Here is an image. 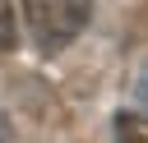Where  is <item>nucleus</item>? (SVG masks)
<instances>
[{"instance_id":"obj_1","label":"nucleus","mask_w":148,"mask_h":143,"mask_svg":"<svg viewBox=\"0 0 148 143\" xmlns=\"http://www.w3.org/2000/svg\"><path fill=\"white\" fill-rule=\"evenodd\" d=\"M23 18H28V32L32 42L56 55L65 51L92 18V0H23Z\"/></svg>"},{"instance_id":"obj_2","label":"nucleus","mask_w":148,"mask_h":143,"mask_svg":"<svg viewBox=\"0 0 148 143\" xmlns=\"http://www.w3.org/2000/svg\"><path fill=\"white\" fill-rule=\"evenodd\" d=\"M116 143H148V115L120 111L116 115Z\"/></svg>"},{"instance_id":"obj_3","label":"nucleus","mask_w":148,"mask_h":143,"mask_svg":"<svg viewBox=\"0 0 148 143\" xmlns=\"http://www.w3.org/2000/svg\"><path fill=\"white\" fill-rule=\"evenodd\" d=\"M18 32H14V0H0V51H14Z\"/></svg>"},{"instance_id":"obj_4","label":"nucleus","mask_w":148,"mask_h":143,"mask_svg":"<svg viewBox=\"0 0 148 143\" xmlns=\"http://www.w3.org/2000/svg\"><path fill=\"white\" fill-rule=\"evenodd\" d=\"M134 97H139V106H148V60H143V69L134 78Z\"/></svg>"},{"instance_id":"obj_5","label":"nucleus","mask_w":148,"mask_h":143,"mask_svg":"<svg viewBox=\"0 0 148 143\" xmlns=\"http://www.w3.org/2000/svg\"><path fill=\"white\" fill-rule=\"evenodd\" d=\"M0 143H9V120H5V111H0Z\"/></svg>"}]
</instances>
